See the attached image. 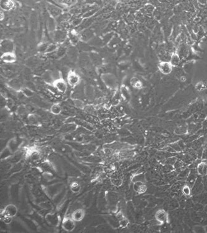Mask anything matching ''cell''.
<instances>
[{
    "label": "cell",
    "mask_w": 207,
    "mask_h": 233,
    "mask_svg": "<svg viewBox=\"0 0 207 233\" xmlns=\"http://www.w3.org/2000/svg\"><path fill=\"white\" fill-rule=\"evenodd\" d=\"M68 81L71 86H76L79 82V77L74 72H70L68 76Z\"/></svg>",
    "instance_id": "5b68a950"
},
{
    "label": "cell",
    "mask_w": 207,
    "mask_h": 233,
    "mask_svg": "<svg viewBox=\"0 0 207 233\" xmlns=\"http://www.w3.org/2000/svg\"><path fill=\"white\" fill-rule=\"evenodd\" d=\"M206 87H207L206 84L203 82H198L197 84H196V86H195V88L197 89L198 91L204 90L206 89Z\"/></svg>",
    "instance_id": "2e32d148"
},
{
    "label": "cell",
    "mask_w": 207,
    "mask_h": 233,
    "mask_svg": "<svg viewBox=\"0 0 207 233\" xmlns=\"http://www.w3.org/2000/svg\"><path fill=\"white\" fill-rule=\"evenodd\" d=\"M2 59L3 61L6 63H12L15 61L16 56L14 54H13L11 52H6L3 55Z\"/></svg>",
    "instance_id": "8992f818"
},
{
    "label": "cell",
    "mask_w": 207,
    "mask_h": 233,
    "mask_svg": "<svg viewBox=\"0 0 207 233\" xmlns=\"http://www.w3.org/2000/svg\"><path fill=\"white\" fill-rule=\"evenodd\" d=\"M202 157L203 158V160H207V149L205 150V151H203Z\"/></svg>",
    "instance_id": "7402d4cb"
},
{
    "label": "cell",
    "mask_w": 207,
    "mask_h": 233,
    "mask_svg": "<svg viewBox=\"0 0 207 233\" xmlns=\"http://www.w3.org/2000/svg\"><path fill=\"white\" fill-rule=\"evenodd\" d=\"M156 219L161 222H164L167 220V215L164 211L160 210L156 214Z\"/></svg>",
    "instance_id": "4fadbf2b"
},
{
    "label": "cell",
    "mask_w": 207,
    "mask_h": 233,
    "mask_svg": "<svg viewBox=\"0 0 207 233\" xmlns=\"http://www.w3.org/2000/svg\"><path fill=\"white\" fill-rule=\"evenodd\" d=\"M134 189L137 192L142 194L146 191L147 187L141 181H137L134 184Z\"/></svg>",
    "instance_id": "52a82bcc"
},
{
    "label": "cell",
    "mask_w": 207,
    "mask_h": 233,
    "mask_svg": "<svg viewBox=\"0 0 207 233\" xmlns=\"http://www.w3.org/2000/svg\"><path fill=\"white\" fill-rule=\"evenodd\" d=\"M70 189H71L72 192L78 193L81 189V186H80V185L78 182H73L70 185Z\"/></svg>",
    "instance_id": "7c38bea8"
},
{
    "label": "cell",
    "mask_w": 207,
    "mask_h": 233,
    "mask_svg": "<svg viewBox=\"0 0 207 233\" xmlns=\"http://www.w3.org/2000/svg\"><path fill=\"white\" fill-rule=\"evenodd\" d=\"M196 180V176L194 174H191L188 178V182L189 183V185L193 186Z\"/></svg>",
    "instance_id": "ac0fdd59"
},
{
    "label": "cell",
    "mask_w": 207,
    "mask_h": 233,
    "mask_svg": "<svg viewBox=\"0 0 207 233\" xmlns=\"http://www.w3.org/2000/svg\"><path fill=\"white\" fill-rule=\"evenodd\" d=\"M1 5L3 9L9 10L13 7V3L11 0H2Z\"/></svg>",
    "instance_id": "ba28073f"
},
{
    "label": "cell",
    "mask_w": 207,
    "mask_h": 233,
    "mask_svg": "<svg viewBox=\"0 0 207 233\" xmlns=\"http://www.w3.org/2000/svg\"><path fill=\"white\" fill-rule=\"evenodd\" d=\"M119 224L121 228H125L128 224V220H126L125 218H123L119 221Z\"/></svg>",
    "instance_id": "ffe728a7"
},
{
    "label": "cell",
    "mask_w": 207,
    "mask_h": 233,
    "mask_svg": "<svg viewBox=\"0 0 207 233\" xmlns=\"http://www.w3.org/2000/svg\"><path fill=\"white\" fill-rule=\"evenodd\" d=\"M85 215V212L84 210L79 208V209H77L74 211H73L71 215V218L75 221H80L83 220Z\"/></svg>",
    "instance_id": "277c9868"
},
{
    "label": "cell",
    "mask_w": 207,
    "mask_h": 233,
    "mask_svg": "<svg viewBox=\"0 0 207 233\" xmlns=\"http://www.w3.org/2000/svg\"><path fill=\"white\" fill-rule=\"evenodd\" d=\"M12 217H8V216H2L3 221L6 224H10L11 223V221L12 220Z\"/></svg>",
    "instance_id": "44dd1931"
},
{
    "label": "cell",
    "mask_w": 207,
    "mask_h": 233,
    "mask_svg": "<svg viewBox=\"0 0 207 233\" xmlns=\"http://www.w3.org/2000/svg\"><path fill=\"white\" fill-rule=\"evenodd\" d=\"M76 227L75 221L72 218H66L62 221V228L68 232L72 231Z\"/></svg>",
    "instance_id": "7a4b0ae2"
},
{
    "label": "cell",
    "mask_w": 207,
    "mask_h": 233,
    "mask_svg": "<svg viewBox=\"0 0 207 233\" xmlns=\"http://www.w3.org/2000/svg\"><path fill=\"white\" fill-rule=\"evenodd\" d=\"M131 84L133 87H134L137 89H139L142 87V83L140 81L137 79H132L131 80Z\"/></svg>",
    "instance_id": "9a60e30c"
},
{
    "label": "cell",
    "mask_w": 207,
    "mask_h": 233,
    "mask_svg": "<svg viewBox=\"0 0 207 233\" xmlns=\"http://www.w3.org/2000/svg\"><path fill=\"white\" fill-rule=\"evenodd\" d=\"M197 171L200 174H207V163H200L197 167Z\"/></svg>",
    "instance_id": "8fae6325"
},
{
    "label": "cell",
    "mask_w": 207,
    "mask_h": 233,
    "mask_svg": "<svg viewBox=\"0 0 207 233\" xmlns=\"http://www.w3.org/2000/svg\"><path fill=\"white\" fill-rule=\"evenodd\" d=\"M2 50H5L6 52H11L13 49V45L11 42L9 41H3V44L1 45Z\"/></svg>",
    "instance_id": "9c48e42d"
},
{
    "label": "cell",
    "mask_w": 207,
    "mask_h": 233,
    "mask_svg": "<svg viewBox=\"0 0 207 233\" xmlns=\"http://www.w3.org/2000/svg\"><path fill=\"white\" fill-rule=\"evenodd\" d=\"M17 213V208L13 204H9L7 205L5 208L3 212L1 214V216H8L13 217H15Z\"/></svg>",
    "instance_id": "3957f363"
},
{
    "label": "cell",
    "mask_w": 207,
    "mask_h": 233,
    "mask_svg": "<svg viewBox=\"0 0 207 233\" xmlns=\"http://www.w3.org/2000/svg\"><path fill=\"white\" fill-rule=\"evenodd\" d=\"M191 189L188 186H185L182 188V192L184 194H185V195H189L191 194Z\"/></svg>",
    "instance_id": "d6986e66"
},
{
    "label": "cell",
    "mask_w": 207,
    "mask_h": 233,
    "mask_svg": "<svg viewBox=\"0 0 207 233\" xmlns=\"http://www.w3.org/2000/svg\"><path fill=\"white\" fill-rule=\"evenodd\" d=\"M61 110V108L58 105H55L51 108V113L55 115H58L60 113Z\"/></svg>",
    "instance_id": "e0dca14e"
},
{
    "label": "cell",
    "mask_w": 207,
    "mask_h": 233,
    "mask_svg": "<svg viewBox=\"0 0 207 233\" xmlns=\"http://www.w3.org/2000/svg\"><path fill=\"white\" fill-rule=\"evenodd\" d=\"M55 87L57 88V90L61 92H64L66 89V84L62 80H58L57 82L55 83Z\"/></svg>",
    "instance_id": "30bf717a"
},
{
    "label": "cell",
    "mask_w": 207,
    "mask_h": 233,
    "mask_svg": "<svg viewBox=\"0 0 207 233\" xmlns=\"http://www.w3.org/2000/svg\"><path fill=\"white\" fill-rule=\"evenodd\" d=\"M170 62L173 66H177L179 65V63H180V58L179 57L178 55L176 53H174L172 55Z\"/></svg>",
    "instance_id": "5bb4252c"
},
{
    "label": "cell",
    "mask_w": 207,
    "mask_h": 233,
    "mask_svg": "<svg viewBox=\"0 0 207 233\" xmlns=\"http://www.w3.org/2000/svg\"><path fill=\"white\" fill-rule=\"evenodd\" d=\"M173 66L170 61H161L158 64V69L163 74H169L173 70Z\"/></svg>",
    "instance_id": "6da1fadb"
}]
</instances>
